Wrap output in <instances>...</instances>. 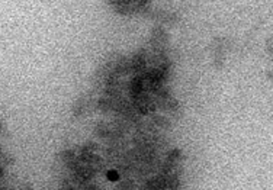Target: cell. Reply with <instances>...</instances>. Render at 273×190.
Returning a JSON list of instances; mask_svg holds the SVG:
<instances>
[{
  "instance_id": "cell-4",
  "label": "cell",
  "mask_w": 273,
  "mask_h": 190,
  "mask_svg": "<svg viewBox=\"0 0 273 190\" xmlns=\"http://www.w3.org/2000/svg\"><path fill=\"white\" fill-rule=\"evenodd\" d=\"M267 49L270 51L273 54V39H270V41H267Z\"/></svg>"
},
{
  "instance_id": "cell-1",
  "label": "cell",
  "mask_w": 273,
  "mask_h": 190,
  "mask_svg": "<svg viewBox=\"0 0 273 190\" xmlns=\"http://www.w3.org/2000/svg\"><path fill=\"white\" fill-rule=\"evenodd\" d=\"M96 93H97L96 90L89 92V93L82 95L76 100L75 105H73V115H75L76 118H80V116H83L85 114L92 112L93 107H97V99L99 97H96Z\"/></svg>"
},
{
  "instance_id": "cell-2",
  "label": "cell",
  "mask_w": 273,
  "mask_h": 190,
  "mask_svg": "<svg viewBox=\"0 0 273 190\" xmlns=\"http://www.w3.org/2000/svg\"><path fill=\"white\" fill-rule=\"evenodd\" d=\"M148 48L156 52H167L169 48V35L161 26H154L151 31L150 41H148Z\"/></svg>"
},
{
  "instance_id": "cell-3",
  "label": "cell",
  "mask_w": 273,
  "mask_h": 190,
  "mask_svg": "<svg viewBox=\"0 0 273 190\" xmlns=\"http://www.w3.org/2000/svg\"><path fill=\"white\" fill-rule=\"evenodd\" d=\"M121 177V173L118 170H109L108 171V179L111 181H116Z\"/></svg>"
}]
</instances>
